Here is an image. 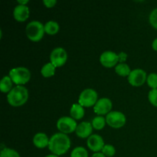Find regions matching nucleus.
I'll return each mask as SVG.
<instances>
[{"label":"nucleus","instance_id":"obj_1","mask_svg":"<svg viewBox=\"0 0 157 157\" xmlns=\"http://www.w3.org/2000/svg\"><path fill=\"white\" fill-rule=\"evenodd\" d=\"M48 149L53 154L61 156L64 154L71 147V140L65 133L61 132L52 135L49 139Z\"/></svg>","mask_w":157,"mask_h":157},{"label":"nucleus","instance_id":"obj_2","mask_svg":"<svg viewBox=\"0 0 157 157\" xmlns=\"http://www.w3.org/2000/svg\"><path fill=\"white\" fill-rule=\"evenodd\" d=\"M29 98V91L22 85L14 87L7 94V101L11 106L20 107L26 103Z\"/></svg>","mask_w":157,"mask_h":157},{"label":"nucleus","instance_id":"obj_3","mask_svg":"<svg viewBox=\"0 0 157 157\" xmlns=\"http://www.w3.org/2000/svg\"><path fill=\"white\" fill-rule=\"evenodd\" d=\"M44 27L39 21H30L25 28V33L29 39L32 41H38L43 38L44 34Z\"/></svg>","mask_w":157,"mask_h":157},{"label":"nucleus","instance_id":"obj_4","mask_svg":"<svg viewBox=\"0 0 157 157\" xmlns=\"http://www.w3.org/2000/svg\"><path fill=\"white\" fill-rule=\"evenodd\" d=\"M9 77L17 85H22L29 81L31 72L27 67H17L9 71Z\"/></svg>","mask_w":157,"mask_h":157},{"label":"nucleus","instance_id":"obj_5","mask_svg":"<svg viewBox=\"0 0 157 157\" xmlns=\"http://www.w3.org/2000/svg\"><path fill=\"white\" fill-rule=\"evenodd\" d=\"M98 93L92 88H86L81 91L78 98V104L83 107H90L94 106L98 100Z\"/></svg>","mask_w":157,"mask_h":157},{"label":"nucleus","instance_id":"obj_6","mask_svg":"<svg viewBox=\"0 0 157 157\" xmlns=\"http://www.w3.org/2000/svg\"><path fill=\"white\" fill-rule=\"evenodd\" d=\"M78 124L75 120L71 117H61L57 121V127L63 133H71L76 130Z\"/></svg>","mask_w":157,"mask_h":157},{"label":"nucleus","instance_id":"obj_7","mask_svg":"<svg viewBox=\"0 0 157 157\" xmlns=\"http://www.w3.org/2000/svg\"><path fill=\"white\" fill-rule=\"evenodd\" d=\"M106 122L113 128H121L126 124V117L121 111H110L106 116Z\"/></svg>","mask_w":157,"mask_h":157},{"label":"nucleus","instance_id":"obj_8","mask_svg":"<svg viewBox=\"0 0 157 157\" xmlns=\"http://www.w3.org/2000/svg\"><path fill=\"white\" fill-rule=\"evenodd\" d=\"M67 59V54L65 49L61 47L55 48L52 50L50 55V61L55 67L64 65Z\"/></svg>","mask_w":157,"mask_h":157},{"label":"nucleus","instance_id":"obj_9","mask_svg":"<svg viewBox=\"0 0 157 157\" xmlns=\"http://www.w3.org/2000/svg\"><path fill=\"white\" fill-rule=\"evenodd\" d=\"M147 78V75L145 71L140 68H136L131 71L127 80L132 86L140 87L145 83Z\"/></svg>","mask_w":157,"mask_h":157},{"label":"nucleus","instance_id":"obj_10","mask_svg":"<svg viewBox=\"0 0 157 157\" xmlns=\"http://www.w3.org/2000/svg\"><path fill=\"white\" fill-rule=\"evenodd\" d=\"M112 101L107 98H102L98 99L95 105L94 106V110L99 116L109 113L112 109Z\"/></svg>","mask_w":157,"mask_h":157},{"label":"nucleus","instance_id":"obj_11","mask_svg":"<svg viewBox=\"0 0 157 157\" xmlns=\"http://www.w3.org/2000/svg\"><path fill=\"white\" fill-rule=\"evenodd\" d=\"M100 61L106 67H114L119 61L118 55L112 51H105L100 56Z\"/></svg>","mask_w":157,"mask_h":157},{"label":"nucleus","instance_id":"obj_12","mask_svg":"<svg viewBox=\"0 0 157 157\" xmlns=\"http://www.w3.org/2000/svg\"><path fill=\"white\" fill-rule=\"evenodd\" d=\"M87 147H89L90 150L95 152H99L102 150L103 147L105 145L103 140L102 136L98 134H92L87 138Z\"/></svg>","mask_w":157,"mask_h":157},{"label":"nucleus","instance_id":"obj_13","mask_svg":"<svg viewBox=\"0 0 157 157\" xmlns=\"http://www.w3.org/2000/svg\"><path fill=\"white\" fill-rule=\"evenodd\" d=\"M93 126L91 123L88 121H83L81 124H78L76 130L77 136L81 138H86L89 137L91 135L92 130H93Z\"/></svg>","mask_w":157,"mask_h":157},{"label":"nucleus","instance_id":"obj_14","mask_svg":"<svg viewBox=\"0 0 157 157\" xmlns=\"http://www.w3.org/2000/svg\"><path fill=\"white\" fill-rule=\"evenodd\" d=\"M29 9L27 6L19 5L16 6L14 9L13 15L16 21H24L29 18Z\"/></svg>","mask_w":157,"mask_h":157},{"label":"nucleus","instance_id":"obj_15","mask_svg":"<svg viewBox=\"0 0 157 157\" xmlns=\"http://www.w3.org/2000/svg\"><path fill=\"white\" fill-rule=\"evenodd\" d=\"M33 144L38 148L43 149L48 147L49 139L44 133H38L34 136Z\"/></svg>","mask_w":157,"mask_h":157},{"label":"nucleus","instance_id":"obj_16","mask_svg":"<svg viewBox=\"0 0 157 157\" xmlns=\"http://www.w3.org/2000/svg\"><path fill=\"white\" fill-rule=\"evenodd\" d=\"M71 116L75 120H80L84 117V110L83 106L80 104H72L70 110Z\"/></svg>","mask_w":157,"mask_h":157},{"label":"nucleus","instance_id":"obj_17","mask_svg":"<svg viewBox=\"0 0 157 157\" xmlns=\"http://www.w3.org/2000/svg\"><path fill=\"white\" fill-rule=\"evenodd\" d=\"M12 80L9 76H4L0 82V90L2 93H9L12 87Z\"/></svg>","mask_w":157,"mask_h":157},{"label":"nucleus","instance_id":"obj_18","mask_svg":"<svg viewBox=\"0 0 157 157\" xmlns=\"http://www.w3.org/2000/svg\"><path fill=\"white\" fill-rule=\"evenodd\" d=\"M44 32L48 34V35H55L59 31V25H58V23L55 21H52V20L47 21L44 25Z\"/></svg>","mask_w":157,"mask_h":157},{"label":"nucleus","instance_id":"obj_19","mask_svg":"<svg viewBox=\"0 0 157 157\" xmlns=\"http://www.w3.org/2000/svg\"><path fill=\"white\" fill-rule=\"evenodd\" d=\"M55 66L52 62L46 63L41 69V74L44 78H50L55 75Z\"/></svg>","mask_w":157,"mask_h":157},{"label":"nucleus","instance_id":"obj_20","mask_svg":"<svg viewBox=\"0 0 157 157\" xmlns=\"http://www.w3.org/2000/svg\"><path fill=\"white\" fill-rule=\"evenodd\" d=\"M115 71L117 75H121V76L125 77L129 76V75L131 72L130 66L126 63H120V64H117L115 66Z\"/></svg>","mask_w":157,"mask_h":157},{"label":"nucleus","instance_id":"obj_21","mask_svg":"<svg viewBox=\"0 0 157 157\" xmlns=\"http://www.w3.org/2000/svg\"><path fill=\"white\" fill-rule=\"evenodd\" d=\"M106 118H104L102 116H97L92 120V126L93 128L96 129V130H102L106 124Z\"/></svg>","mask_w":157,"mask_h":157},{"label":"nucleus","instance_id":"obj_22","mask_svg":"<svg viewBox=\"0 0 157 157\" xmlns=\"http://www.w3.org/2000/svg\"><path fill=\"white\" fill-rule=\"evenodd\" d=\"M71 157H88V153L84 147H76L71 151Z\"/></svg>","mask_w":157,"mask_h":157},{"label":"nucleus","instance_id":"obj_23","mask_svg":"<svg viewBox=\"0 0 157 157\" xmlns=\"http://www.w3.org/2000/svg\"><path fill=\"white\" fill-rule=\"evenodd\" d=\"M0 157H20V155L16 150L6 147L1 150Z\"/></svg>","mask_w":157,"mask_h":157},{"label":"nucleus","instance_id":"obj_24","mask_svg":"<svg viewBox=\"0 0 157 157\" xmlns=\"http://www.w3.org/2000/svg\"><path fill=\"white\" fill-rule=\"evenodd\" d=\"M103 153L107 157H112L115 155L116 153V149L113 145L110 144H105L103 147L102 150H101Z\"/></svg>","mask_w":157,"mask_h":157},{"label":"nucleus","instance_id":"obj_25","mask_svg":"<svg viewBox=\"0 0 157 157\" xmlns=\"http://www.w3.org/2000/svg\"><path fill=\"white\" fill-rule=\"evenodd\" d=\"M147 81L148 85L152 89H157V74L150 73L147 76Z\"/></svg>","mask_w":157,"mask_h":157},{"label":"nucleus","instance_id":"obj_26","mask_svg":"<svg viewBox=\"0 0 157 157\" xmlns=\"http://www.w3.org/2000/svg\"><path fill=\"white\" fill-rule=\"evenodd\" d=\"M148 99L150 102L155 107H157V89H152L148 94Z\"/></svg>","mask_w":157,"mask_h":157},{"label":"nucleus","instance_id":"obj_27","mask_svg":"<svg viewBox=\"0 0 157 157\" xmlns=\"http://www.w3.org/2000/svg\"><path fill=\"white\" fill-rule=\"evenodd\" d=\"M149 20L151 25L157 29V8L152 11L149 17Z\"/></svg>","mask_w":157,"mask_h":157},{"label":"nucleus","instance_id":"obj_28","mask_svg":"<svg viewBox=\"0 0 157 157\" xmlns=\"http://www.w3.org/2000/svg\"><path fill=\"white\" fill-rule=\"evenodd\" d=\"M43 3L47 8H52L56 5V0H43Z\"/></svg>","mask_w":157,"mask_h":157},{"label":"nucleus","instance_id":"obj_29","mask_svg":"<svg viewBox=\"0 0 157 157\" xmlns=\"http://www.w3.org/2000/svg\"><path fill=\"white\" fill-rule=\"evenodd\" d=\"M118 58L121 63H124V61L127 59V54L124 52H121L118 54Z\"/></svg>","mask_w":157,"mask_h":157},{"label":"nucleus","instance_id":"obj_30","mask_svg":"<svg viewBox=\"0 0 157 157\" xmlns=\"http://www.w3.org/2000/svg\"><path fill=\"white\" fill-rule=\"evenodd\" d=\"M91 157H106V156L102 152H97V153H94Z\"/></svg>","mask_w":157,"mask_h":157},{"label":"nucleus","instance_id":"obj_31","mask_svg":"<svg viewBox=\"0 0 157 157\" xmlns=\"http://www.w3.org/2000/svg\"><path fill=\"white\" fill-rule=\"evenodd\" d=\"M152 48H153V50L157 52V38H155L153 41V42H152Z\"/></svg>","mask_w":157,"mask_h":157},{"label":"nucleus","instance_id":"obj_32","mask_svg":"<svg viewBox=\"0 0 157 157\" xmlns=\"http://www.w3.org/2000/svg\"><path fill=\"white\" fill-rule=\"evenodd\" d=\"M18 3L19 5H24V6H26L28 2H29V0H18Z\"/></svg>","mask_w":157,"mask_h":157},{"label":"nucleus","instance_id":"obj_33","mask_svg":"<svg viewBox=\"0 0 157 157\" xmlns=\"http://www.w3.org/2000/svg\"><path fill=\"white\" fill-rule=\"evenodd\" d=\"M45 157H59V156L55 154H50V155H48V156H46Z\"/></svg>","mask_w":157,"mask_h":157}]
</instances>
